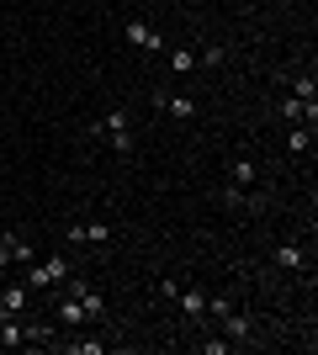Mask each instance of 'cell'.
Listing matches in <instances>:
<instances>
[{
    "label": "cell",
    "instance_id": "cell-1",
    "mask_svg": "<svg viewBox=\"0 0 318 355\" xmlns=\"http://www.w3.org/2000/svg\"><path fill=\"white\" fill-rule=\"evenodd\" d=\"M85 138H91V144H106L112 154H122V159H127V154H133V133H127V106H112L106 117H96L91 128H85Z\"/></svg>",
    "mask_w": 318,
    "mask_h": 355
},
{
    "label": "cell",
    "instance_id": "cell-2",
    "mask_svg": "<svg viewBox=\"0 0 318 355\" xmlns=\"http://www.w3.org/2000/svg\"><path fill=\"white\" fill-rule=\"evenodd\" d=\"M27 270V292H59L69 276H75V260L69 254H53V260H32V266H21Z\"/></svg>",
    "mask_w": 318,
    "mask_h": 355
},
{
    "label": "cell",
    "instance_id": "cell-3",
    "mask_svg": "<svg viewBox=\"0 0 318 355\" xmlns=\"http://www.w3.org/2000/svg\"><path fill=\"white\" fill-rule=\"evenodd\" d=\"M32 260H37L32 239H21V234H0V270H11V266H32Z\"/></svg>",
    "mask_w": 318,
    "mask_h": 355
},
{
    "label": "cell",
    "instance_id": "cell-4",
    "mask_svg": "<svg viewBox=\"0 0 318 355\" xmlns=\"http://www.w3.org/2000/svg\"><path fill=\"white\" fill-rule=\"evenodd\" d=\"M218 202H223V207H233V212H260V207H265V196H260V191L233 186V180H223V186H218Z\"/></svg>",
    "mask_w": 318,
    "mask_h": 355
},
{
    "label": "cell",
    "instance_id": "cell-5",
    "mask_svg": "<svg viewBox=\"0 0 318 355\" xmlns=\"http://www.w3.org/2000/svg\"><path fill=\"white\" fill-rule=\"evenodd\" d=\"M218 324H223V334H228L233 345H249V340H255V318H249V313H239V308H228Z\"/></svg>",
    "mask_w": 318,
    "mask_h": 355
},
{
    "label": "cell",
    "instance_id": "cell-6",
    "mask_svg": "<svg viewBox=\"0 0 318 355\" xmlns=\"http://www.w3.org/2000/svg\"><path fill=\"white\" fill-rule=\"evenodd\" d=\"M271 260H276V270H308V250H303V239H287V244H276Z\"/></svg>",
    "mask_w": 318,
    "mask_h": 355
},
{
    "label": "cell",
    "instance_id": "cell-7",
    "mask_svg": "<svg viewBox=\"0 0 318 355\" xmlns=\"http://www.w3.org/2000/svg\"><path fill=\"white\" fill-rule=\"evenodd\" d=\"M122 32H127V43H133V48H143V53H159V48H165V37H159V32H154L149 21H138V16H133V21H127Z\"/></svg>",
    "mask_w": 318,
    "mask_h": 355
},
{
    "label": "cell",
    "instance_id": "cell-8",
    "mask_svg": "<svg viewBox=\"0 0 318 355\" xmlns=\"http://www.w3.org/2000/svg\"><path fill=\"white\" fill-rule=\"evenodd\" d=\"M27 302H32L27 282H11L6 292H0V313H11V318H21V313H27Z\"/></svg>",
    "mask_w": 318,
    "mask_h": 355
},
{
    "label": "cell",
    "instance_id": "cell-9",
    "mask_svg": "<svg viewBox=\"0 0 318 355\" xmlns=\"http://www.w3.org/2000/svg\"><path fill=\"white\" fill-rule=\"evenodd\" d=\"M27 345V324L11 318V313H0V350H21Z\"/></svg>",
    "mask_w": 318,
    "mask_h": 355
},
{
    "label": "cell",
    "instance_id": "cell-10",
    "mask_svg": "<svg viewBox=\"0 0 318 355\" xmlns=\"http://www.w3.org/2000/svg\"><path fill=\"white\" fill-rule=\"evenodd\" d=\"M159 106H165L175 122H191V117H197V101H191L186 90H181V96H165V90H159Z\"/></svg>",
    "mask_w": 318,
    "mask_h": 355
},
{
    "label": "cell",
    "instance_id": "cell-11",
    "mask_svg": "<svg viewBox=\"0 0 318 355\" xmlns=\"http://www.w3.org/2000/svg\"><path fill=\"white\" fill-rule=\"evenodd\" d=\"M228 180H233V186H255V180H260V164H255V159H244V154H239V159L228 164Z\"/></svg>",
    "mask_w": 318,
    "mask_h": 355
},
{
    "label": "cell",
    "instance_id": "cell-12",
    "mask_svg": "<svg viewBox=\"0 0 318 355\" xmlns=\"http://www.w3.org/2000/svg\"><path fill=\"white\" fill-rule=\"evenodd\" d=\"M287 85H292V96H297L303 106H318V80H313V74H292Z\"/></svg>",
    "mask_w": 318,
    "mask_h": 355
},
{
    "label": "cell",
    "instance_id": "cell-13",
    "mask_svg": "<svg viewBox=\"0 0 318 355\" xmlns=\"http://www.w3.org/2000/svg\"><path fill=\"white\" fill-rule=\"evenodd\" d=\"M175 302H181L186 318H207V292H197V286H191V292H175Z\"/></svg>",
    "mask_w": 318,
    "mask_h": 355
},
{
    "label": "cell",
    "instance_id": "cell-14",
    "mask_svg": "<svg viewBox=\"0 0 318 355\" xmlns=\"http://www.w3.org/2000/svg\"><path fill=\"white\" fill-rule=\"evenodd\" d=\"M112 239H117V228H112V223H85V244H91V250H106V244H112Z\"/></svg>",
    "mask_w": 318,
    "mask_h": 355
},
{
    "label": "cell",
    "instance_id": "cell-15",
    "mask_svg": "<svg viewBox=\"0 0 318 355\" xmlns=\"http://www.w3.org/2000/svg\"><path fill=\"white\" fill-rule=\"evenodd\" d=\"M287 148H292V154H308V148H313V128H308V122H292Z\"/></svg>",
    "mask_w": 318,
    "mask_h": 355
},
{
    "label": "cell",
    "instance_id": "cell-16",
    "mask_svg": "<svg viewBox=\"0 0 318 355\" xmlns=\"http://www.w3.org/2000/svg\"><path fill=\"white\" fill-rule=\"evenodd\" d=\"M170 69H175V74L186 80V74L197 69V48H170Z\"/></svg>",
    "mask_w": 318,
    "mask_h": 355
},
{
    "label": "cell",
    "instance_id": "cell-17",
    "mask_svg": "<svg viewBox=\"0 0 318 355\" xmlns=\"http://www.w3.org/2000/svg\"><path fill=\"white\" fill-rule=\"evenodd\" d=\"M223 59H228V53H223V43H207V48L197 53V69H223Z\"/></svg>",
    "mask_w": 318,
    "mask_h": 355
},
{
    "label": "cell",
    "instance_id": "cell-18",
    "mask_svg": "<svg viewBox=\"0 0 318 355\" xmlns=\"http://www.w3.org/2000/svg\"><path fill=\"white\" fill-rule=\"evenodd\" d=\"M80 302H85V318H106V297H96L91 286L80 292Z\"/></svg>",
    "mask_w": 318,
    "mask_h": 355
},
{
    "label": "cell",
    "instance_id": "cell-19",
    "mask_svg": "<svg viewBox=\"0 0 318 355\" xmlns=\"http://www.w3.org/2000/svg\"><path fill=\"white\" fill-rule=\"evenodd\" d=\"M64 350H69V355H101V350H106V340H69Z\"/></svg>",
    "mask_w": 318,
    "mask_h": 355
},
{
    "label": "cell",
    "instance_id": "cell-20",
    "mask_svg": "<svg viewBox=\"0 0 318 355\" xmlns=\"http://www.w3.org/2000/svg\"><path fill=\"white\" fill-rule=\"evenodd\" d=\"M27 345H53V324H27Z\"/></svg>",
    "mask_w": 318,
    "mask_h": 355
},
{
    "label": "cell",
    "instance_id": "cell-21",
    "mask_svg": "<svg viewBox=\"0 0 318 355\" xmlns=\"http://www.w3.org/2000/svg\"><path fill=\"white\" fill-rule=\"evenodd\" d=\"M64 244H69V250H85V223H69V228H64Z\"/></svg>",
    "mask_w": 318,
    "mask_h": 355
},
{
    "label": "cell",
    "instance_id": "cell-22",
    "mask_svg": "<svg viewBox=\"0 0 318 355\" xmlns=\"http://www.w3.org/2000/svg\"><path fill=\"white\" fill-rule=\"evenodd\" d=\"M228 350H233V340H228V334H223V340H202V355H228Z\"/></svg>",
    "mask_w": 318,
    "mask_h": 355
}]
</instances>
